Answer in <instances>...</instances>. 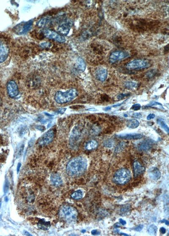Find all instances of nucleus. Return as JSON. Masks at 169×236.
Instances as JSON below:
<instances>
[{
    "mask_svg": "<svg viewBox=\"0 0 169 236\" xmlns=\"http://www.w3.org/2000/svg\"><path fill=\"white\" fill-rule=\"evenodd\" d=\"M148 106L149 107H159V108H161V109H164L161 104L156 102H150V103Z\"/></svg>",
    "mask_w": 169,
    "mask_h": 236,
    "instance_id": "obj_29",
    "label": "nucleus"
},
{
    "mask_svg": "<svg viewBox=\"0 0 169 236\" xmlns=\"http://www.w3.org/2000/svg\"><path fill=\"white\" fill-rule=\"evenodd\" d=\"M125 145V143H121L119 144L118 145L117 147L116 148L115 152L116 153H118L120 151H121L122 149L124 148Z\"/></svg>",
    "mask_w": 169,
    "mask_h": 236,
    "instance_id": "obj_30",
    "label": "nucleus"
},
{
    "mask_svg": "<svg viewBox=\"0 0 169 236\" xmlns=\"http://www.w3.org/2000/svg\"><path fill=\"white\" fill-rule=\"evenodd\" d=\"M73 22L71 20L66 19L63 20L59 24L58 28V31L59 34L61 35L66 36L69 33L70 30L72 26Z\"/></svg>",
    "mask_w": 169,
    "mask_h": 236,
    "instance_id": "obj_7",
    "label": "nucleus"
},
{
    "mask_svg": "<svg viewBox=\"0 0 169 236\" xmlns=\"http://www.w3.org/2000/svg\"><path fill=\"white\" fill-rule=\"evenodd\" d=\"M150 63L148 61L145 59H136L127 64L126 68L129 70H139L148 68Z\"/></svg>",
    "mask_w": 169,
    "mask_h": 236,
    "instance_id": "obj_5",
    "label": "nucleus"
},
{
    "mask_svg": "<svg viewBox=\"0 0 169 236\" xmlns=\"http://www.w3.org/2000/svg\"><path fill=\"white\" fill-rule=\"evenodd\" d=\"M41 33L44 37L54 40L58 42L64 43L66 41L65 38L63 37V36L60 35L56 31H52L50 29H43L41 31Z\"/></svg>",
    "mask_w": 169,
    "mask_h": 236,
    "instance_id": "obj_6",
    "label": "nucleus"
},
{
    "mask_svg": "<svg viewBox=\"0 0 169 236\" xmlns=\"http://www.w3.org/2000/svg\"><path fill=\"white\" fill-rule=\"evenodd\" d=\"M121 104H122V103L120 104L114 105L113 106V107H117L121 105Z\"/></svg>",
    "mask_w": 169,
    "mask_h": 236,
    "instance_id": "obj_42",
    "label": "nucleus"
},
{
    "mask_svg": "<svg viewBox=\"0 0 169 236\" xmlns=\"http://www.w3.org/2000/svg\"><path fill=\"white\" fill-rule=\"evenodd\" d=\"M133 116L134 118H142L143 116L140 113H136L133 114Z\"/></svg>",
    "mask_w": 169,
    "mask_h": 236,
    "instance_id": "obj_32",
    "label": "nucleus"
},
{
    "mask_svg": "<svg viewBox=\"0 0 169 236\" xmlns=\"http://www.w3.org/2000/svg\"><path fill=\"white\" fill-rule=\"evenodd\" d=\"M154 144V141L151 139H147L142 141L137 145L139 150L146 152L151 149Z\"/></svg>",
    "mask_w": 169,
    "mask_h": 236,
    "instance_id": "obj_12",
    "label": "nucleus"
},
{
    "mask_svg": "<svg viewBox=\"0 0 169 236\" xmlns=\"http://www.w3.org/2000/svg\"><path fill=\"white\" fill-rule=\"evenodd\" d=\"M51 46V43L49 42H44L41 44V47H43V48H48Z\"/></svg>",
    "mask_w": 169,
    "mask_h": 236,
    "instance_id": "obj_35",
    "label": "nucleus"
},
{
    "mask_svg": "<svg viewBox=\"0 0 169 236\" xmlns=\"http://www.w3.org/2000/svg\"><path fill=\"white\" fill-rule=\"evenodd\" d=\"M98 143L95 140H91L87 143L85 145V149L88 150L94 149L98 146Z\"/></svg>",
    "mask_w": 169,
    "mask_h": 236,
    "instance_id": "obj_22",
    "label": "nucleus"
},
{
    "mask_svg": "<svg viewBox=\"0 0 169 236\" xmlns=\"http://www.w3.org/2000/svg\"><path fill=\"white\" fill-rule=\"evenodd\" d=\"M119 222L122 225H126V223H127L126 221H124V220H123L122 219H120Z\"/></svg>",
    "mask_w": 169,
    "mask_h": 236,
    "instance_id": "obj_37",
    "label": "nucleus"
},
{
    "mask_svg": "<svg viewBox=\"0 0 169 236\" xmlns=\"http://www.w3.org/2000/svg\"><path fill=\"white\" fill-rule=\"evenodd\" d=\"M128 56H129V54L124 51H120V50L114 51L109 55V61L111 63H114L116 62L124 59Z\"/></svg>",
    "mask_w": 169,
    "mask_h": 236,
    "instance_id": "obj_9",
    "label": "nucleus"
},
{
    "mask_svg": "<svg viewBox=\"0 0 169 236\" xmlns=\"http://www.w3.org/2000/svg\"><path fill=\"white\" fill-rule=\"evenodd\" d=\"M131 178L130 171L127 168H122L117 171L114 176L115 182L120 184L127 183Z\"/></svg>",
    "mask_w": 169,
    "mask_h": 236,
    "instance_id": "obj_4",
    "label": "nucleus"
},
{
    "mask_svg": "<svg viewBox=\"0 0 169 236\" xmlns=\"http://www.w3.org/2000/svg\"><path fill=\"white\" fill-rule=\"evenodd\" d=\"M88 110V111H96V109L94 108H92V109H89Z\"/></svg>",
    "mask_w": 169,
    "mask_h": 236,
    "instance_id": "obj_44",
    "label": "nucleus"
},
{
    "mask_svg": "<svg viewBox=\"0 0 169 236\" xmlns=\"http://www.w3.org/2000/svg\"><path fill=\"white\" fill-rule=\"evenodd\" d=\"M160 230V232H161V234H164L165 233L166 231V230L164 227L161 228Z\"/></svg>",
    "mask_w": 169,
    "mask_h": 236,
    "instance_id": "obj_38",
    "label": "nucleus"
},
{
    "mask_svg": "<svg viewBox=\"0 0 169 236\" xmlns=\"http://www.w3.org/2000/svg\"><path fill=\"white\" fill-rule=\"evenodd\" d=\"M149 178L154 180H158L160 179L161 174L160 171L156 168H150L148 172Z\"/></svg>",
    "mask_w": 169,
    "mask_h": 236,
    "instance_id": "obj_16",
    "label": "nucleus"
},
{
    "mask_svg": "<svg viewBox=\"0 0 169 236\" xmlns=\"http://www.w3.org/2000/svg\"><path fill=\"white\" fill-rule=\"evenodd\" d=\"M87 161L82 156L75 157L68 163L66 171L71 177H77L84 173L87 169Z\"/></svg>",
    "mask_w": 169,
    "mask_h": 236,
    "instance_id": "obj_1",
    "label": "nucleus"
},
{
    "mask_svg": "<svg viewBox=\"0 0 169 236\" xmlns=\"http://www.w3.org/2000/svg\"><path fill=\"white\" fill-rule=\"evenodd\" d=\"M126 124L127 127L129 128L135 129L139 126L140 122L137 119H130L127 121Z\"/></svg>",
    "mask_w": 169,
    "mask_h": 236,
    "instance_id": "obj_21",
    "label": "nucleus"
},
{
    "mask_svg": "<svg viewBox=\"0 0 169 236\" xmlns=\"http://www.w3.org/2000/svg\"><path fill=\"white\" fill-rule=\"evenodd\" d=\"M133 169L134 177H137L144 172L145 168L138 161H135L133 163Z\"/></svg>",
    "mask_w": 169,
    "mask_h": 236,
    "instance_id": "obj_14",
    "label": "nucleus"
},
{
    "mask_svg": "<svg viewBox=\"0 0 169 236\" xmlns=\"http://www.w3.org/2000/svg\"><path fill=\"white\" fill-rule=\"evenodd\" d=\"M91 233L93 235L98 234L100 233V232L99 231H98V230H93L92 231Z\"/></svg>",
    "mask_w": 169,
    "mask_h": 236,
    "instance_id": "obj_36",
    "label": "nucleus"
},
{
    "mask_svg": "<svg viewBox=\"0 0 169 236\" xmlns=\"http://www.w3.org/2000/svg\"><path fill=\"white\" fill-rule=\"evenodd\" d=\"M21 165V164L20 163H18V165H17V172L18 173V172L19 171Z\"/></svg>",
    "mask_w": 169,
    "mask_h": 236,
    "instance_id": "obj_41",
    "label": "nucleus"
},
{
    "mask_svg": "<svg viewBox=\"0 0 169 236\" xmlns=\"http://www.w3.org/2000/svg\"><path fill=\"white\" fill-rule=\"evenodd\" d=\"M157 230H158V228H157V226L154 224H152L149 226L148 230V232L152 235H155L157 233Z\"/></svg>",
    "mask_w": 169,
    "mask_h": 236,
    "instance_id": "obj_26",
    "label": "nucleus"
},
{
    "mask_svg": "<svg viewBox=\"0 0 169 236\" xmlns=\"http://www.w3.org/2000/svg\"><path fill=\"white\" fill-rule=\"evenodd\" d=\"M82 196H83V194L82 192L80 190H78L73 193L71 195V197L74 199L79 200L82 198Z\"/></svg>",
    "mask_w": 169,
    "mask_h": 236,
    "instance_id": "obj_25",
    "label": "nucleus"
},
{
    "mask_svg": "<svg viewBox=\"0 0 169 236\" xmlns=\"http://www.w3.org/2000/svg\"><path fill=\"white\" fill-rule=\"evenodd\" d=\"M54 131L51 130L44 134L39 140V144L40 145L45 146L51 142L54 139Z\"/></svg>",
    "mask_w": 169,
    "mask_h": 236,
    "instance_id": "obj_10",
    "label": "nucleus"
},
{
    "mask_svg": "<svg viewBox=\"0 0 169 236\" xmlns=\"http://www.w3.org/2000/svg\"><path fill=\"white\" fill-rule=\"evenodd\" d=\"M160 222H161V223H164L167 225H168L169 224V221H167L166 220H165V219H164L162 221H161Z\"/></svg>",
    "mask_w": 169,
    "mask_h": 236,
    "instance_id": "obj_40",
    "label": "nucleus"
},
{
    "mask_svg": "<svg viewBox=\"0 0 169 236\" xmlns=\"http://www.w3.org/2000/svg\"><path fill=\"white\" fill-rule=\"evenodd\" d=\"M107 71L103 68H98L95 72L96 78L100 81H104L106 80L107 77Z\"/></svg>",
    "mask_w": 169,
    "mask_h": 236,
    "instance_id": "obj_13",
    "label": "nucleus"
},
{
    "mask_svg": "<svg viewBox=\"0 0 169 236\" xmlns=\"http://www.w3.org/2000/svg\"><path fill=\"white\" fill-rule=\"evenodd\" d=\"M78 91L75 89H71L66 92L58 91L55 95V101L59 104H63L69 102L77 97Z\"/></svg>",
    "mask_w": 169,
    "mask_h": 236,
    "instance_id": "obj_2",
    "label": "nucleus"
},
{
    "mask_svg": "<svg viewBox=\"0 0 169 236\" xmlns=\"http://www.w3.org/2000/svg\"><path fill=\"white\" fill-rule=\"evenodd\" d=\"M118 138L126 140H137L143 138L141 134H129L117 136Z\"/></svg>",
    "mask_w": 169,
    "mask_h": 236,
    "instance_id": "obj_17",
    "label": "nucleus"
},
{
    "mask_svg": "<svg viewBox=\"0 0 169 236\" xmlns=\"http://www.w3.org/2000/svg\"><path fill=\"white\" fill-rule=\"evenodd\" d=\"M115 226H116V227H120V226L121 225H120L119 224H116Z\"/></svg>",
    "mask_w": 169,
    "mask_h": 236,
    "instance_id": "obj_45",
    "label": "nucleus"
},
{
    "mask_svg": "<svg viewBox=\"0 0 169 236\" xmlns=\"http://www.w3.org/2000/svg\"><path fill=\"white\" fill-rule=\"evenodd\" d=\"M9 49L5 45L0 44V63L6 60L9 55Z\"/></svg>",
    "mask_w": 169,
    "mask_h": 236,
    "instance_id": "obj_15",
    "label": "nucleus"
},
{
    "mask_svg": "<svg viewBox=\"0 0 169 236\" xmlns=\"http://www.w3.org/2000/svg\"><path fill=\"white\" fill-rule=\"evenodd\" d=\"M125 87L129 90H134L137 87V84L132 82H127L125 84Z\"/></svg>",
    "mask_w": 169,
    "mask_h": 236,
    "instance_id": "obj_27",
    "label": "nucleus"
},
{
    "mask_svg": "<svg viewBox=\"0 0 169 236\" xmlns=\"http://www.w3.org/2000/svg\"><path fill=\"white\" fill-rule=\"evenodd\" d=\"M114 141L112 139H108L105 140L104 142V146L107 148H111L114 146Z\"/></svg>",
    "mask_w": 169,
    "mask_h": 236,
    "instance_id": "obj_28",
    "label": "nucleus"
},
{
    "mask_svg": "<svg viewBox=\"0 0 169 236\" xmlns=\"http://www.w3.org/2000/svg\"><path fill=\"white\" fill-rule=\"evenodd\" d=\"M86 68V65L85 63L82 58H79L78 60V64H77V68L80 72H83L85 70Z\"/></svg>",
    "mask_w": 169,
    "mask_h": 236,
    "instance_id": "obj_23",
    "label": "nucleus"
},
{
    "mask_svg": "<svg viewBox=\"0 0 169 236\" xmlns=\"http://www.w3.org/2000/svg\"><path fill=\"white\" fill-rule=\"evenodd\" d=\"M33 23V21L31 20L26 23L20 24L14 27V31L19 34L26 33L31 29Z\"/></svg>",
    "mask_w": 169,
    "mask_h": 236,
    "instance_id": "obj_8",
    "label": "nucleus"
},
{
    "mask_svg": "<svg viewBox=\"0 0 169 236\" xmlns=\"http://www.w3.org/2000/svg\"><path fill=\"white\" fill-rule=\"evenodd\" d=\"M37 226L39 229L44 231L48 230L51 227L50 222L46 221L44 219H41L39 220L37 224Z\"/></svg>",
    "mask_w": 169,
    "mask_h": 236,
    "instance_id": "obj_19",
    "label": "nucleus"
},
{
    "mask_svg": "<svg viewBox=\"0 0 169 236\" xmlns=\"http://www.w3.org/2000/svg\"><path fill=\"white\" fill-rule=\"evenodd\" d=\"M82 232L84 233V232H85V230H82Z\"/></svg>",
    "mask_w": 169,
    "mask_h": 236,
    "instance_id": "obj_47",
    "label": "nucleus"
},
{
    "mask_svg": "<svg viewBox=\"0 0 169 236\" xmlns=\"http://www.w3.org/2000/svg\"><path fill=\"white\" fill-rule=\"evenodd\" d=\"M51 182L55 186H60L62 184V180L59 175L55 174L51 177Z\"/></svg>",
    "mask_w": 169,
    "mask_h": 236,
    "instance_id": "obj_20",
    "label": "nucleus"
},
{
    "mask_svg": "<svg viewBox=\"0 0 169 236\" xmlns=\"http://www.w3.org/2000/svg\"><path fill=\"white\" fill-rule=\"evenodd\" d=\"M127 96V94H120L118 96V98L120 99H121L123 98V97H124V96Z\"/></svg>",
    "mask_w": 169,
    "mask_h": 236,
    "instance_id": "obj_39",
    "label": "nucleus"
},
{
    "mask_svg": "<svg viewBox=\"0 0 169 236\" xmlns=\"http://www.w3.org/2000/svg\"><path fill=\"white\" fill-rule=\"evenodd\" d=\"M111 109V108L108 107L105 108V110L106 111H109V110Z\"/></svg>",
    "mask_w": 169,
    "mask_h": 236,
    "instance_id": "obj_43",
    "label": "nucleus"
},
{
    "mask_svg": "<svg viewBox=\"0 0 169 236\" xmlns=\"http://www.w3.org/2000/svg\"><path fill=\"white\" fill-rule=\"evenodd\" d=\"M60 217L67 222H75L78 217V212L74 207L69 206H63L59 212Z\"/></svg>",
    "mask_w": 169,
    "mask_h": 236,
    "instance_id": "obj_3",
    "label": "nucleus"
},
{
    "mask_svg": "<svg viewBox=\"0 0 169 236\" xmlns=\"http://www.w3.org/2000/svg\"><path fill=\"white\" fill-rule=\"evenodd\" d=\"M155 114H149V115L147 116V120H151V119H153V118H155Z\"/></svg>",
    "mask_w": 169,
    "mask_h": 236,
    "instance_id": "obj_34",
    "label": "nucleus"
},
{
    "mask_svg": "<svg viewBox=\"0 0 169 236\" xmlns=\"http://www.w3.org/2000/svg\"><path fill=\"white\" fill-rule=\"evenodd\" d=\"M141 105L140 104H134L131 107V109L134 111H138L141 108Z\"/></svg>",
    "mask_w": 169,
    "mask_h": 236,
    "instance_id": "obj_31",
    "label": "nucleus"
},
{
    "mask_svg": "<svg viewBox=\"0 0 169 236\" xmlns=\"http://www.w3.org/2000/svg\"><path fill=\"white\" fill-rule=\"evenodd\" d=\"M143 225H138V226H137V227L134 228V230H135L136 231H140L143 229Z\"/></svg>",
    "mask_w": 169,
    "mask_h": 236,
    "instance_id": "obj_33",
    "label": "nucleus"
},
{
    "mask_svg": "<svg viewBox=\"0 0 169 236\" xmlns=\"http://www.w3.org/2000/svg\"><path fill=\"white\" fill-rule=\"evenodd\" d=\"M51 19L49 17H45L40 20L37 23V26L40 28H45L51 23Z\"/></svg>",
    "mask_w": 169,
    "mask_h": 236,
    "instance_id": "obj_18",
    "label": "nucleus"
},
{
    "mask_svg": "<svg viewBox=\"0 0 169 236\" xmlns=\"http://www.w3.org/2000/svg\"><path fill=\"white\" fill-rule=\"evenodd\" d=\"M7 90L9 96L11 98L15 97L19 94L18 86L13 80H11L7 83Z\"/></svg>",
    "mask_w": 169,
    "mask_h": 236,
    "instance_id": "obj_11",
    "label": "nucleus"
},
{
    "mask_svg": "<svg viewBox=\"0 0 169 236\" xmlns=\"http://www.w3.org/2000/svg\"><path fill=\"white\" fill-rule=\"evenodd\" d=\"M121 235H126V236H129V235L127 234H124V233H122Z\"/></svg>",
    "mask_w": 169,
    "mask_h": 236,
    "instance_id": "obj_46",
    "label": "nucleus"
},
{
    "mask_svg": "<svg viewBox=\"0 0 169 236\" xmlns=\"http://www.w3.org/2000/svg\"><path fill=\"white\" fill-rule=\"evenodd\" d=\"M157 122H158V124L168 134L169 132V127L164 121L161 119H158L157 120Z\"/></svg>",
    "mask_w": 169,
    "mask_h": 236,
    "instance_id": "obj_24",
    "label": "nucleus"
}]
</instances>
